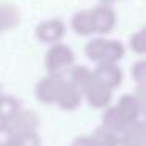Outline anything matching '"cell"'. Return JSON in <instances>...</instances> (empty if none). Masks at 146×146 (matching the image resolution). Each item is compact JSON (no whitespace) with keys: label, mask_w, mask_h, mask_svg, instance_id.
I'll return each mask as SVG.
<instances>
[{"label":"cell","mask_w":146,"mask_h":146,"mask_svg":"<svg viewBox=\"0 0 146 146\" xmlns=\"http://www.w3.org/2000/svg\"><path fill=\"white\" fill-rule=\"evenodd\" d=\"M76 61L72 49L64 42H55L50 44L49 50L44 57V68L47 72H63L64 69H69Z\"/></svg>","instance_id":"obj_1"},{"label":"cell","mask_w":146,"mask_h":146,"mask_svg":"<svg viewBox=\"0 0 146 146\" xmlns=\"http://www.w3.org/2000/svg\"><path fill=\"white\" fill-rule=\"evenodd\" d=\"M64 80L66 77L60 72H47V76L42 77L36 85L35 93L38 101L46 105H54L61 86L64 85Z\"/></svg>","instance_id":"obj_2"},{"label":"cell","mask_w":146,"mask_h":146,"mask_svg":"<svg viewBox=\"0 0 146 146\" xmlns=\"http://www.w3.org/2000/svg\"><path fill=\"white\" fill-rule=\"evenodd\" d=\"M93 21V27H94V35H107L111 33L116 25V13L110 5L101 3L98 7L90 10Z\"/></svg>","instance_id":"obj_3"},{"label":"cell","mask_w":146,"mask_h":146,"mask_svg":"<svg viewBox=\"0 0 146 146\" xmlns=\"http://www.w3.org/2000/svg\"><path fill=\"white\" fill-rule=\"evenodd\" d=\"M116 110L127 123H135L141 119L143 115V96L140 94H123L115 104Z\"/></svg>","instance_id":"obj_4"},{"label":"cell","mask_w":146,"mask_h":146,"mask_svg":"<svg viewBox=\"0 0 146 146\" xmlns=\"http://www.w3.org/2000/svg\"><path fill=\"white\" fill-rule=\"evenodd\" d=\"M66 35V25L61 19H47L38 24L36 38L44 44H55Z\"/></svg>","instance_id":"obj_5"},{"label":"cell","mask_w":146,"mask_h":146,"mask_svg":"<svg viewBox=\"0 0 146 146\" xmlns=\"http://www.w3.org/2000/svg\"><path fill=\"white\" fill-rule=\"evenodd\" d=\"M111 91H113V90H110L108 86H105L104 83H101L94 77V80L90 83L88 88L85 90V93H83V99L88 102L90 107L102 110V108H105L107 105H110Z\"/></svg>","instance_id":"obj_6"},{"label":"cell","mask_w":146,"mask_h":146,"mask_svg":"<svg viewBox=\"0 0 146 146\" xmlns=\"http://www.w3.org/2000/svg\"><path fill=\"white\" fill-rule=\"evenodd\" d=\"M94 77L110 90H115L123 83L124 74L118 63H98L96 69L93 71Z\"/></svg>","instance_id":"obj_7"},{"label":"cell","mask_w":146,"mask_h":146,"mask_svg":"<svg viewBox=\"0 0 146 146\" xmlns=\"http://www.w3.org/2000/svg\"><path fill=\"white\" fill-rule=\"evenodd\" d=\"M10 129L13 130L14 135L17 133H24V132H33L38 129L39 126V116L36 111L30 110V108H19L16 115L11 118V121L8 123Z\"/></svg>","instance_id":"obj_8"},{"label":"cell","mask_w":146,"mask_h":146,"mask_svg":"<svg viewBox=\"0 0 146 146\" xmlns=\"http://www.w3.org/2000/svg\"><path fill=\"white\" fill-rule=\"evenodd\" d=\"M83 101V94L76 88L74 85H71L68 80H64V85L61 86L60 93L57 96V101H55L54 105H57L58 108L64 111H72V110H77L80 107Z\"/></svg>","instance_id":"obj_9"},{"label":"cell","mask_w":146,"mask_h":146,"mask_svg":"<svg viewBox=\"0 0 146 146\" xmlns=\"http://www.w3.org/2000/svg\"><path fill=\"white\" fill-rule=\"evenodd\" d=\"M119 146H146V126L141 119L130 123L119 133Z\"/></svg>","instance_id":"obj_10"},{"label":"cell","mask_w":146,"mask_h":146,"mask_svg":"<svg viewBox=\"0 0 146 146\" xmlns=\"http://www.w3.org/2000/svg\"><path fill=\"white\" fill-rule=\"evenodd\" d=\"M66 80L71 85H74L83 94L85 90L88 88V85L94 80V72L86 66H80V64L74 66L72 64V66L69 68V76H68Z\"/></svg>","instance_id":"obj_11"},{"label":"cell","mask_w":146,"mask_h":146,"mask_svg":"<svg viewBox=\"0 0 146 146\" xmlns=\"http://www.w3.org/2000/svg\"><path fill=\"white\" fill-rule=\"evenodd\" d=\"M21 11L16 5L3 2L0 3V27L2 30H13L21 24Z\"/></svg>","instance_id":"obj_12"},{"label":"cell","mask_w":146,"mask_h":146,"mask_svg":"<svg viewBox=\"0 0 146 146\" xmlns=\"http://www.w3.org/2000/svg\"><path fill=\"white\" fill-rule=\"evenodd\" d=\"M71 29H72V32L79 36H93L94 35V27H93L90 10L77 11V13L71 17Z\"/></svg>","instance_id":"obj_13"},{"label":"cell","mask_w":146,"mask_h":146,"mask_svg":"<svg viewBox=\"0 0 146 146\" xmlns=\"http://www.w3.org/2000/svg\"><path fill=\"white\" fill-rule=\"evenodd\" d=\"M102 110H104V113H102V126L104 127L121 133L127 126H129V123L121 116V113L116 110L115 105H107V107L102 108Z\"/></svg>","instance_id":"obj_14"},{"label":"cell","mask_w":146,"mask_h":146,"mask_svg":"<svg viewBox=\"0 0 146 146\" xmlns=\"http://www.w3.org/2000/svg\"><path fill=\"white\" fill-rule=\"evenodd\" d=\"M126 55V47L123 42L116 39H105L104 50H102V58L99 63H118Z\"/></svg>","instance_id":"obj_15"},{"label":"cell","mask_w":146,"mask_h":146,"mask_svg":"<svg viewBox=\"0 0 146 146\" xmlns=\"http://www.w3.org/2000/svg\"><path fill=\"white\" fill-rule=\"evenodd\" d=\"M91 138L96 146H119V133L107 129L102 124L93 130Z\"/></svg>","instance_id":"obj_16"},{"label":"cell","mask_w":146,"mask_h":146,"mask_svg":"<svg viewBox=\"0 0 146 146\" xmlns=\"http://www.w3.org/2000/svg\"><path fill=\"white\" fill-rule=\"evenodd\" d=\"M22 107L21 102L17 101L14 96H0V123L8 124L11 121V118L19 111V108Z\"/></svg>","instance_id":"obj_17"},{"label":"cell","mask_w":146,"mask_h":146,"mask_svg":"<svg viewBox=\"0 0 146 146\" xmlns=\"http://www.w3.org/2000/svg\"><path fill=\"white\" fill-rule=\"evenodd\" d=\"M105 38H93L86 42L85 46V55L88 60H91L93 63L98 64L102 58V50H104Z\"/></svg>","instance_id":"obj_18"},{"label":"cell","mask_w":146,"mask_h":146,"mask_svg":"<svg viewBox=\"0 0 146 146\" xmlns=\"http://www.w3.org/2000/svg\"><path fill=\"white\" fill-rule=\"evenodd\" d=\"M129 46L132 49V52L138 55H143L146 52V30L145 29H140L138 32L132 33L129 39Z\"/></svg>","instance_id":"obj_19"},{"label":"cell","mask_w":146,"mask_h":146,"mask_svg":"<svg viewBox=\"0 0 146 146\" xmlns=\"http://www.w3.org/2000/svg\"><path fill=\"white\" fill-rule=\"evenodd\" d=\"M13 146H41V138L38 132H24L14 135V145Z\"/></svg>","instance_id":"obj_20"},{"label":"cell","mask_w":146,"mask_h":146,"mask_svg":"<svg viewBox=\"0 0 146 146\" xmlns=\"http://www.w3.org/2000/svg\"><path fill=\"white\" fill-rule=\"evenodd\" d=\"M130 76L132 80L137 83L138 88H145L146 83V61L145 60H138L132 68H130Z\"/></svg>","instance_id":"obj_21"},{"label":"cell","mask_w":146,"mask_h":146,"mask_svg":"<svg viewBox=\"0 0 146 146\" xmlns=\"http://www.w3.org/2000/svg\"><path fill=\"white\" fill-rule=\"evenodd\" d=\"M14 145V133L10 126L0 123V146H13Z\"/></svg>","instance_id":"obj_22"},{"label":"cell","mask_w":146,"mask_h":146,"mask_svg":"<svg viewBox=\"0 0 146 146\" xmlns=\"http://www.w3.org/2000/svg\"><path fill=\"white\" fill-rule=\"evenodd\" d=\"M71 146H96V143L93 141L91 135H79L74 138Z\"/></svg>","instance_id":"obj_23"},{"label":"cell","mask_w":146,"mask_h":146,"mask_svg":"<svg viewBox=\"0 0 146 146\" xmlns=\"http://www.w3.org/2000/svg\"><path fill=\"white\" fill-rule=\"evenodd\" d=\"M101 3H105V5H110V3H113L115 0H99Z\"/></svg>","instance_id":"obj_24"},{"label":"cell","mask_w":146,"mask_h":146,"mask_svg":"<svg viewBox=\"0 0 146 146\" xmlns=\"http://www.w3.org/2000/svg\"><path fill=\"white\" fill-rule=\"evenodd\" d=\"M2 32H3V30H2V27H0V33H2Z\"/></svg>","instance_id":"obj_25"},{"label":"cell","mask_w":146,"mask_h":146,"mask_svg":"<svg viewBox=\"0 0 146 146\" xmlns=\"http://www.w3.org/2000/svg\"><path fill=\"white\" fill-rule=\"evenodd\" d=\"M0 96H2V88H0Z\"/></svg>","instance_id":"obj_26"}]
</instances>
